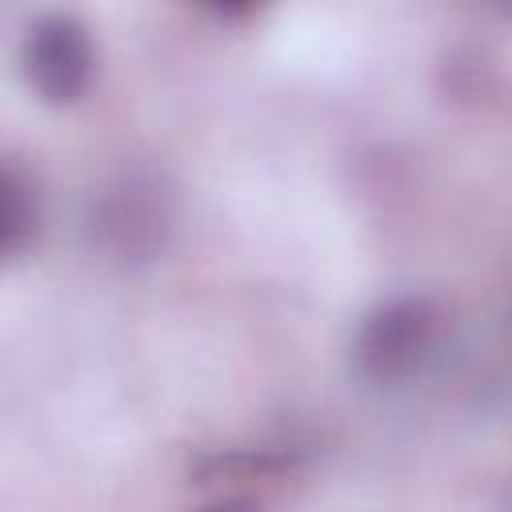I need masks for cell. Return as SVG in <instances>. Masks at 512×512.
Returning a JSON list of instances; mask_svg holds the SVG:
<instances>
[{
    "instance_id": "6da1fadb",
    "label": "cell",
    "mask_w": 512,
    "mask_h": 512,
    "mask_svg": "<svg viewBox=\"0 0 512 512\" xmlns=\"http://www.w3.org/2000/svg\"><path fill=\"white\" fill-rule=\"evenodd\" d=\"M172 228L168 192L152 176H120L108 184L88 212L92 248L120 264H144L164 252Z\"/></svg>"
},
{
    "instance_id": "7a4b0ae2",
    "label": "cell",
    "mask_w": 512,
    "mask_h": 512,
    "mask_svg": "<svg viewBox=\"0 0 512 512\" xmlns=\"http://www.w3.org/2000/svg\"><path fill=\"white\" fill-rule=\"evenodd\" d=\"M436 344V308L424 296H392L376 304L356 328V364L376 384L412 376Z\"/></svg>"
},
{
    "instance_id": "3957f363",
    "label": "cell",
    "mask_w": 512,
    "mask_h": 512,
    "mask_svg": "<svg viewBox=\"0 0 512 512\" xmlns=\"http://www.w3.org/2000/svg\"><path fill=\"white\" fill-rule=\"evenodd\" d=\"M24 76L48 104H72L84 96L96 56L88 28L68 12H44L24 36Z\"/></svg>"
},
{
    "instance_id": "277c9868",
    "label": "cell",
    "mask_w": 512,
    "mask_h": 512,
    "mask_svg": "<svg viewBox=\"0 0 512 512\" xmlns=\"http://www.w3.org/2000/svg\"><path fill=\"white\" fill-rule=\"evenodd\" d=\"M36 224H40L36 188H32V180L16 164H8L4 168V252L20 256L24 244H32Z\"/></svg>"
}]
</instances>
